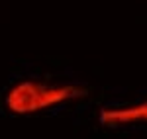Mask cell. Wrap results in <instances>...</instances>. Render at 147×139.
<instances>
[{
  "label": "cell",
  "mask_w": 147,
  "mask_h": 139,
  "mask_svg": "<svg viewBox=\"0 0 147 139\" xmlns=\"http://www.w3.org/2000/svg\"><path fill=\"white\" fill-rule=\"evenodd\" d=\"M88 88L75 82L53 84V82L24 79L12 84L4 96V106L12 116H34L51 108L84 100Z\"/></svg>",
  "instance_id": "6da1fadb"
},
{
  "label": "cell",
  "mask_w": 147,
  "mask_h": 139,
  "mask_svg": "<svg viewBox=\"0 0 147 139\" xmlns=\"http://www.w3.org/2000/svg\"><path fill=\"white\" fill-rule=\"evenodd\" d=\"M100 124L104 128H125V126H139L147 124V100L129 106H108L100 110Z\"/></svg>",
  "instance_id": "7a4b0ae2"
}]
</instances>
